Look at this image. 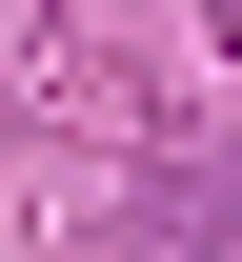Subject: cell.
<instances>
[{"mask_svg":"<svg viewBox=\"0 0 242 262\" xmlns=\"http://www.w3.org/2000/svg\"><path fill=\"white\" fill-rule=\"evenodd\" d=\"M182 262H242V182H182V222H162Z\"/></svg>","mask_w":242,"mask_h":262,"instance_id":"cell-1","label":"cell"},{"mask_svg":"<svg viewBox=\"0 0 242 262\" xmlns=\"http://www.w3.org/2000/svg\"><path fill=\"white\" fill-rule=\"evenodd\" d=\"M202 20H222V40H242V0H202Z\"/></svg>","mask_w":242,"mask_h":262,"instance_id":"cell-2","label":"cell"}]
</instances>
